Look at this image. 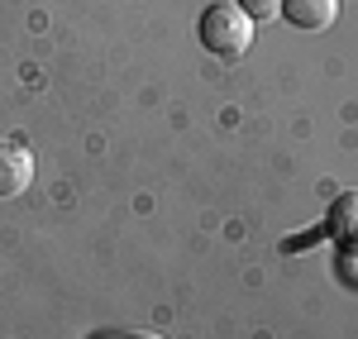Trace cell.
<instances>
[{
  "label": "cell",
  "instance_id": "cell-2",
  "mask_svg": "<svg viewBox=\"0 0 358 339\" xmlns=\"http://www.w3.org/2000/svg\"><path fill=\"white\" fill-rule=\"evenodd\" d=\"M34 182V153L24 143H0V201L29 192Z\"/></svg>",
  "mask_w": 358,
  "mask_h": 339
},
{
  "label": "cell",
  "instance_id": "cell-1",
  "mask_svg": "<svg viewBox=\"0 0 358 339\" xmlns=\"http://www.w3.org/2000/svg\"><path fill=\"white\" fill-rule=\"evenodd\" d=\"M196 34H201V48H206V53L234 62V57H244L248 43H253V20L239 10V0H215V5H206Z\"/></svg>",
  "mask_w": 358,
  "mask_h": 339
},
{
  "label": "cell",
  "instance_id": "cell-3",
  "mask_svg": "<svg viewBox=\"0 0 358 339\" xmlns=\"http://www.w3.org/2000/svg\"><path fill=\"white\" fill-rule=\"evenodd\" d=\"M334 15H339V0H282V20L296 24V29H306V34L330 29Z\"/></svg>",
  "mask_w": 358,
  "mask_h": 339
},
{
  "label": "cell",
  "instance_id": "cell-4",
  "mask_svg": "<svg viewBox=\"0 0 358 339\" xmlns=\"http://www.w3.org/2000/svg\"><path fill=\"white\" fill-rule=\"evenodd\" d=\"M330 234L339 239V244H358V187L334 196V205H330Z\"/></svg>",
  "mask_w": 358,
  "mask_h": 339
},
{
  "label": "cell",
  "instance_id": "cell-6",
  "mask_svg": "<svg viewBox=\"0 0 358 339\" xmlns=\"http://www.w3.org/2000/svg\"><path fill=\"white\" fill-rule=\"evenodd\" d=\"M120 339H163V335H153V330H138V335H120Z\"/></svg>",
  "mask_w": 358,
  "mask_h": 339
},
{
  "label": "cell",
  "instance_id": "cell-5",
  "mask_svg": "<svg viewBox=\"0 0 358 339\" xmlns=\"http://www.w3.org/2000/svg\"><path fill=\"white\" fill-rule=\"evenodd\" d=\"M239 10L258 24V20H277L282 15V0H239Z\"/></svg>",
  "mask_w": 358,
  "mask_h": 339
}]
</instances>
